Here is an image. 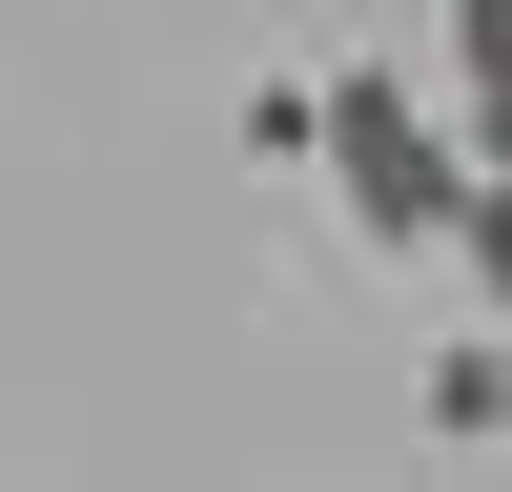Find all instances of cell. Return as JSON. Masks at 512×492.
I'll use <instances>...</instances> for the list:
<instances>
[{
	"instance_id": "obj_4",
	"label": "cell",
	"mask_w": 512,
	"mask_h": 492,
	"mask_svg": "<svg viewBox=\"0 0 512 492\" xmlns=\"http://www.w3.org/2000/svg\"><path fill=\"white\" fill-rule=\"evenodd\" d=\"M472 267H492V308H512V164H472Z\"/></svg>"
},
{
	"instance_id": "obj_3",
	"label": "cell",
	"mask_w": 512,
	"mask_h": 492,
	"mask_svg": "<svg viewBox=\"0 0 512 492\" xmlns=\"http://www.w3.org/2000/svg\"><path fill=\"white\" fill-rule=\"evenodd\" d=\"M451 62H472V144L512 164V0H451Z\"/></svg>"
},
{
	"instance_id": "obj_2",
	"label": "cell",
	"mask_w": 512,
	"mask_h": 492,
	"mask_svg": "<svg viewBox=\"0 0 512 492\" xmlns=\"http://www.w3.org/2000/svg\"><path fill=\"white\" fill-rule=\"evenodd\" d=\"M431 431H512V328H451L431 349Z\"/></svg>"
},
{
	"instance_id": "obj_1",
	"label": "cell",
	"mask_w": 512,
	"mask_h": 492,
	"mask_svg": "<svg viewBox=\"0 0 512 492\" xmlns=\"http://www.w3.org/2000/svg\"><path fill=\"white\" fill-rule=\"evenodd\" d=\"M308 164L349 185V226H369V246H472V164H451V123L410 103V82L328 62V82H308Z\"/></svg>"
}]
</instances>
